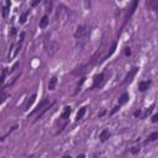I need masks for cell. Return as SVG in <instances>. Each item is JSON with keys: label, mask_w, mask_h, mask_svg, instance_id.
I'll list each match as a JSON object with an SVG mask.
<instances>
[{"label": "cell", "mask_w": 158, "mask_h": 158, "mask_svg": "<svg viewBox=\"0 0 158 158\" xmlns=\"http://www.w3.org/2000/svg\"><path fill=\"white\" fill-rule=\"evenodd\" d=\"M74 37H75V40H77L78 42H80L82 45L85 43L87 40H88V37H89V28H88L87 26H84V25L79 26V27L77 28L75 33H74Z\"/></svg>", "instance_id": "cell-1"}, {"label": "cell", "mask_w": 158, "mask_h": 158, "mask_svg": "<svg viewBox=\"0 0 158 158\" xmlns=\"http://www.w3.org/2000/svg\"><path fill=\"white\" fill-rule=\"evenodd\" d=\"M103 83H104V74L100 73V74H98V75L94 77V84H93L91 89H94V88H100V87L103 85Z\"/></svg>", "instance_id": "cell-2"}, {"label": "cell", "mask_w": 158, "mask_h": 158, "mask_svg": "<svg viewBox=\"0 0 158 158\" xmlns=\"http://www.w3.org/2000/svg\"><path fill=\"white\" fill-rule=\"evenodd\" d=\"M137 70H138V68H132V69L129 72V74L126 75V78H125L124 83H130V82H132V79H134L135 74L137 73Z\"/></svg>", "instance_id": "cell-3"}, {"label": "cell", "mask_w": 158, "mask_h": 158, "mask_svg": "<svg viewBox=\"0 0 158 158\" xmlns=\"http://www.w3.org/2000/svg\"><path fill=\"white\" fill-rule=\"evenodd\" d=\"M48 103H49V101H48L47 99H43V100H42V101H41V103H40V104L37 105V108H36V109H35V110H33V111L31 113V115H33V114L38 113L40 110H42V109H43L45 106H47V105H48Z\"/></svg>", "instance_id": "cell-4"}, {"label": "cell", "mask_w": 158, "mask_h": 158, "mask_svg": "<svg viewBox=\"0 0 158 158\" xmlns=\"http://www.w3.org/2000/svg\"><path fill=\"white\" fill-rule=\"evenodd\" d=\"M137 4H138V0H132V4H131V7H130V11L127 12V20L135 14L136 9H137Z\"/></svg>", "instance_id": "cell-5"}, {"label": "cell", "mask_w": 158, "mask_h": 158, "mask_svg": "<svg viewBox=\"0 0 158 158\" xmlns=\"http://www.w3.org/2000/svg\"><path fill=\"white\" fill-rule=\"evenodd\" d=\"M70 113H72V108H70V106H66L64 110H63V114H62L61 119H62V120H67V119L69 117Z\"/></svg>", "instance_id": "cell-6"}, {"label": "cell", "mask_w": 158, "mask_h": 158, "mask_svg": "<svg viewBox=\"0 0 158 158\" xmlns=\"http://www.w3.org/2000/svg\"><path fill=\"white\" fill-rule=\"evenodd\" d=\"M36 100V94H32L30 98H28V100L26 101V104H25V108H23V110H27V109H30V106L33 104V101Z\"/></svg>", "instance_id": "cell-7"}, {"label": "cell", "mask_w": 158, "mask_h": 158, "mask_svg": "<svg viewBox=\"0 0 158 158\" xmlns=\"http://www.w3.org/2000/svg\"><path fill=\"white\" fill-rule=\"evenodd\" d=\"M129 99H130L129 94H127V93H124V94L119 98V105H124V104H126V103L129 101Z\"/></svg>", "instance_id": "cell-8"}, {"label": "cell", "mask_w": 158, "mask_h": 158, "mask_svg": "<svg viewBox=\"0 0 158 158\" xmlns=\"http://www.w3.org/2000/svg\"><path fill=\"white\" fill-rule=\"evenodd\" d=\"M48 22H49V20H48V16H47V15L42 16V19L40 20V27H41V28H45V27L48 25Z\"/></svg>", "instance_id": "cell-9"}, {"label": "cell", "mask_w": 158, "mask_h": 158, "mask_svg": "<svg viewBox=\"0 0 158 158\" xmlns=\"http://www.w3.org/2000/svg\"><path fill=\"white\" fill-rule=\"evenodd\" d=\"M56 85H57V77H52L49 79V83H48V89L49 90H54Z\"/></svg>", "instance_id": "cell-10"}, {"label": "cell", "mask_w": 158, "mask_h": 158, "mask_svg": "<svg viewBox=\"0 0 158 158\" xmlns=\"http://www.w3.org/2000/svg\"><path fill=\"white\" fill-rule=\"evenodd\" d=\"M109 137H110V132H109L108 130L101 131V134H100V141H101V142H105Z\"/></svg>", "instance_id": "cell-11"}, {"label": "cell", "mask_w": 158, "mask_h": 158, "mask_svg": "<svg viewBox=\"0 0 158 158\" xmlns=\"http://www.w3.org/2000/svg\"><path fill=\"white\" fill-rule=\"evenodd\" d=\"M148 87H150V83L148 82H140V84H138L140 91H146L148 89Z\"/></svg>", "instance_id": "cell-12"}, {"label": "cell", "mask_w": 158, "mask_h": 158, "mask_svg": "<svg viewBox=\"0 0 158 158\" xmlns=\"http://www.w3.org/2000/svg\"><path fill=\"white\" fill-rule=\"evenodd\" d=\"M85 113H87V108H82L79 111H78V114H77V121H79L80 119H83V116L85 115Z\"/></svg>", "instance_id": "cell-13"}, {"label": "cell", "mask_w": 158, "mask_h": 158, "mask_svg": "<svg viewBox=\"0 0 158 158\" xmlns=\"http://www.w3.org/2000/svg\"><path fill=\"white\" fill-rule=\"evenodd\" d=\"M52 105H53V104H49V105H47V106H45V108H43V109L41 110V113L38 114V116H37V119H36V120H40V119H41V117L43 116V114H45V113H46V111H47V110H48V109H49V108H51Z\"/></svg>", "instance_id": "cell-14"}, {"label": "cell", "mask_w": 158, "mask_h": 158, "mask_svg": "<svg viewBox=\"0 0 158 158\" xmlns=\"http://www.w3.org/2000/svg\"><path fill=\"white\" fill-rule=\"evenodd\" d=\"M151 7L153 11H158V0H151Z\"/></svg>", "instance_id": "cell-15"}, {"label": "cell", "mask_w": 158, "mask_h": 158, "mask_svg": "<svg viewBox=\"0 0 158 158\" xmlns=\"http://www.w3.org/2000/svg\"><path fill=\"white\" fill-rule=\"evenodd\" d=\"M27 15H28V11H26V12L21 14V16H20V23H25V22H26Z\"/></svg>", "instance_id": "cell-16"}, {"label": "cell", "mask_w": 158, "mask_h": 158, "mask_svg": "<svg viewBox=\"0 0 158 158\" xmlns=\"http://www.w3.org/2000/svg\"><path fill=\"white\" fill-rule=\"evenodd\" d=\"M158 138V132H153V134H151L150 136H148V140L146 141V142H150V141H155V140H157Z\"/></svg>", "instance_id": "cell-17"}, {"label": "cell", "mask_w": 158, "mask_h": 158, "mask_svg": "<svg viewBox=\"0 0 158 158\" xmlns=\"http://www.w3.org/2000/svg\"><path fill=\"white\" fill-rule=\"evenodd\" d=\"M115 49H116V42H114V43H113V46H111V48H110V52H109V53L106 54V57H105V58L110 57V56H111V54H113V53L115 52Z\"/></svg>", "instance_id": "cell-18"}, {"label": "cell", "mask_w": 158, "mask_h": 158, "mask_svg": "<svg viewBox=\"0 0 158 158\" xmlns=\"http://www.w3.org/2000/svg\"><path fill=\"white\" fill-rule=\"evenodd\" d=\"M5 75H6V70L2 69V74H1V79H0L1 83H4V80H5Z\"/></svg>", "instance_id": "cell-19"}, {"label": "cell", "mask_w": 158, "mask_h": 158, "mask_svg": "<svg viewBox=\"0 0 158 158\" xmlns=\"http://www.w3.org/2000/svg\"><path fill=\"white\" fill-rule=\"evenodd\" d=\"M40 2H41V0H33V1L31 2V6H32V7H35V6H37Z\"/></svg>", "instance_id": "cell-20"}, {"label": "cell", "mask_w": 158, "mask_h": 158, "mask_svg": "<svg viewBox=\"0 0 158 158\" xmlns=\"http://www.w3.org/2000/svg\"><path fill=\"white\" fill-rule=\"evenodd\" d=\"M119 109H120V105H119V106H115V108H114V109L111 110V115H114V114H115L116 111H119Z\"/></svg>", "instance_id": "cell-21"}, {"label": "cell", "mask_w": 158, "mask_h": 158, "mask_svg": "<svg viewBox=\"0 0 158 158\" xmlns=\"http://www.w3.org/2000/svg\"><path fill=\"white\" fill-rule=\"evenodd\" d=\"M152 122H158V114L152 116Z\"/></svg>", "instance_id": "cell-22"}, {"label": "cell", "mask_w": 158, "mask_h": 158, "mask_svg": "<svg viewBox=\"0 0 158 158\" xmlns=\"http://www.w3.org/2000/svg\"><path fill=\"white\" fill-rule=\"evenodd\" d=\"M125 54H126V56H130V54H131V49H130V48H126V49H125Z\"/></svg>", "instance_id": "cell-23"}, {"label": "cell", "mask_w": 158, "mask_h": 158, "mask_svg": "<svg viewBox=\"0 0 158 158\" xmlns=\"http://www.w3.org/2000/svg\"><path fill=\"white\" fill-rule=\"evenodd\" d=\"M85 7L87 9H90V0H87L85 1Z\"/></svg>", "instance_id": "cell-24"}, {"label": "cell", "mask_w": 158, "mask_h": 158, "mask_svg": "<svg viewBox=\"0 0 158 158\" xmlns=\"http://www.w3.org/2000/svg\"><path fill=\"white\" fill-rule=\"evenodd\" d=\"M15 35H16V28L12 27V28H11V36H15Z\"/></svg>", "instance_id": "cell-25"}, {"label": "cell", "mask_w": 158, "mask_h": 158, "mask_svg": "<svg viewBox=\"0 0 158 158\" xmlns=\"http://www.w3.org/2000/svg\"><path fill=\"white\" fill-rule=\"evenodd\" d=\"M17 66H19V63H15V64H14V67L11 68V72H14V70H15V69L17 68Z\"/></svg>", "instance_id": "cell-26"}, {"label": "cell", "mask_w": 158, "mask_h": 158, "mask_svg": "<svg viewBox=\"0 0 158 158\" xmlns=\"http://www.w3.org/2000/svg\"><path fill=\"white\" fill-rule=\"evenodd\" d=\"M138 151H140V148H138V150H137V148H135V150H131V152H132V153H137Z\"/></svg>", "instance_id": "cell-27"}, {"label": "cell", "mask_w": 158, "mask_h": 158, "mask_svg": "<svg viewBox=\"0 0 158 158\" xmlns=\"http://www.w3.org/2000/svg\"><path fill=\"white\" fill-rule=\"evenodd\" d=\"M140 114H141V111L138 110V111H136V113H135V116H140Z\"/></svg>", "instance_id": "cell-28"}]
</instances>
